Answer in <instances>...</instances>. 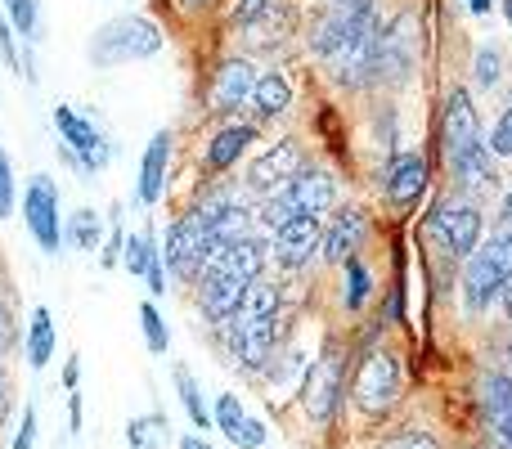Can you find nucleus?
<instances>
[{
    "instance_id": "obj_1",
    "label": "nucleus",
    "mask_w": 512,
    "mask_h": 449,
    "mask_svg": "<svg viewBox=\"0 0 512 449\" xmlns=\"http://www.w3.org/2000/svg\"><path fill=\"white\" fill-rule=\"evenodd\" d=\"M441 149L450 171L463 185H490L495 162H490V144H481V126H477V108H472L468 90H454L445 99V117H441Z\"/></svg>"
},
{
    "instance_id": "obj_2",
    "label": "nucleus",
    "mask_w": 512,
    "mask_h": 449,
    "mask_svg": "<svg viewBox=\"0 0 512 449\" xmlns=\"http://www.w3.org/2000/svg\"><path fill=\"white\" fill-rule=\"evenodd\" d=\"M162 50V27L140 14L108 18L95 36H90V63L95 68H122V63L153 59Z\"/></svg>"
},
{
    "instance_id": "obj_3",
    "label": "nucleus",
    "mask_w": 512,
    "mask_h": 449,
    "mask_svg": "<svg viewBox=\"0 0 512 449\" xmlns=\"http://www.w3.org/2000/svg\"><path fill=\"white\" fill-rule=\"evenodd\" d=\"M400 400V360L387 346H369V351L355 360L351 373V405L360 409L369 423L387 418Z\"/></svg>"
},
{
    "instance_id": "obj_4",
    "label": "nucleus",
    "mask_w": 512,
    "mask_h": 449,
    "mask_svg": "<svg viewBox=\"0 0 512 449\" xmlns=\"http://www.w3.org/2000/svg\"><path fill=\"white\" fill-rule=\"evenodd\" d=\"M346 400V351L342 342H328L319 351V360L306 364V378H301V409L315 427H333L342 414Z\"/></svg>"
},
{
    "instance_id": "obj_5",
    "label": "nucleus",
    "mask_w": 512,
    "mask_h": 449,
    "mask_svg": "<svg viewBox=\"0 0 512 449\" xmlns=\"http://www.w3.org/2000/svg\"><path fill=\"white\" fill-rule=\"evenodd\" d=\"M333 203H337L333 176H328V171H306L301 167L297 180H288L279 194L265 198V207H261L256 221H261L265 229H279V225H288L292 216H324Z\"/></svg>"
},
{
    "instance_id": "obj_6",
    "label": "nucleus",
    "mask_w": 512,
    "mask_h": 449,
    "mask_svg": "<svg viewBox=\"0 0 512 449\" xmlns=\"http://www.w3.org/2000/svg\"><path fill=\"white\" fill-rule=\"evenodd\" d=\"M512 279V225L499 229L490 243H481L468 256V274H463V297L472 310H486Z\"/></svg>"
},
{
    "instance_id": "obj_7",
    "label": "nucleus",
    "mask_w": 512,
    "mask_h": 449,
    "mask_svg": "<svg viewBox=\"0 0 512 449\" xmlns=\"http://www.w3.org/2000/svg\"><path fill=\"white\" fill-rule=\"evenodd\" d=\"M216 238L212 229L198 221L194 212H185L176 225L167 229V247H162V261L171 265V274H176L180 283H198V274H203L207 256H212Z\"/></svg>"
},
{
    "instance_id": "obj_8",
    "label": "nucleus",
    "mask_w": 512,
    "mask_h": 449,
    "mask_svg": "<svg viewBox=\"0 0 512 449\" xmlns=\"http://www.w3.org/2000/svg\"><path fill=\"white\" fill-rule=\"evenodd\" d=\"M54 126H59V135H63V149L77 158V167L81 171H104L108 162H113V144H108V135L99 131L90 117H81L77 108H68V104H59L54 108Z\"/></svg>"
},
{
    "instance_id": "obj_9",
    "label": "nucleus",
    "mask_w": 512,
    "mask_h": 449,
    "mask_svg": "<svg viewBox=\"0 0 512 449\" xmlns=\"http://www.w3.org/2000/svg\"><path fill=\"white\" fill-rule=\"evenodd\" d=\"M23 221H27V234L36 238L45 256H54L63 247V216H59V185L50 176H32L23 194Z\"/></svg>"
},
{
    "instance_id": "obj_10",
    "label": "nucleus",
    "mask_w": 512,
    "mask_h": 449,
    "mask_svg": "<svg viewBox=\"0 0 512 449\" xmlns=\"http://www.w3.org/2000/svg\"><path fill=\"white\" fill-rule=\"evenodd\" d=\"M252 279H239V274H225V270H203L198 274V310H203V319L212 328H221L225 319L239 315L243 306V292H248Z\"/></svg>"
},
{
    "instance_id": "obj_11",
    "label": "nucleus",
    "mask_w": 512,
    "mask_h": 449,
    "mask_svg": "<svg viewBox=\"0 0 512 449\" xmlns=\"http://www.w3.org/2000/svg\"><path fill=\"white\" fill-rule=\"evenodd\" d=\"M319 243H324V225H319V216H292L288 225L274 229L270 256L283 265V270H301V265L315 261Z\"/></svg>"
},
{
    "instance_id": "obj_12",
    "label": "nucleus",
    "mask_w": 512,
    "mask_h": 449,
    "mask_svg": "<svg viewBox=\"0 0 512 449\" xmlns=\"http://www.w3.org/2000/svg\"><path fill=\"white\" fill-rule=\"evenodd\" d=\"M481 427L490 449H512V378L486 373L481 378Z\"/></svg>"
},
{
    "instance_id": "obj_13",
    "label": "nucleus",
    "mask_w": 512,
    "mask_h": 449,
    "mask_svg": "<svg viewBox=\"0 0 512 449\" xmlns=\"http://www.w3.org/2000/svg\"><path fill=\"white\" fill-rule=\"evenodd\" d=\"M306 167V162H301V149L292 140H279V144H270V149L261 153V158L252 162L248 167V189L252 194H279L283 185H288V180H297V171Z\"/></svg>"
},
{
    "instance_id": "obj_14",
    "label": "nucleus",
    "mask_w": 512,
    "mask_h": 449,
    "mask_svg": "<svg viewBox=\"0 0 512 449\" xmlns=\"http://www.w3.org/2000/svg\"><path fill=\"white\" fill-rule=\"evenodd\" d=\"M212 427L225 436L230 445H239V449H261L265 445V423L261 418H252L248 409H243V400L239 396H216V405H212Z\"/></svg>"
},
{
    "instance_id": "obj_15",
    "label": "nucleus",
    "mask_w": 512,
    "mask_h": 449,
    "mask_svg": "<svg viewBox=\"0 0 512 449\" xmlns=\"http://www.w3.org/2000/svg\"><path fill=\"white\" fill-rule=\"evenodd\" d=\"M256 77H261V72H256L248 59H225L221 68H216V77H212V90H207L212 113H234V108L248 104Z\"/></svg>"
},
{
    "instance_id": "obj_16",
    "label": "nucleus",
    "mask_w": 512,
    "mask_h": 449,
    "mask_svg": "<svg viewBox=\"0 0 512 449\" xmlns=\"http://www.w3.org/2000/svg\"><path fill=\"white\" fill-rule=\"evenodd\" d=\"M432 225H436V234L445 238V247H450L454 256H472V252H477V243H481V212L472 203L436 207Z\"/></svg>"
},
{
    "instance_id": "obj_17",
    "label": "nucleus",
    "mask_w": 512,
    "mask_h": 449,
    "mask_svg": "<svg viewBox=\"0 0 512 449\" xmlns=\"http://www.w3.org/2000/svg\"><path fill=\"white\" fill-rule=\"evenodd\" d=\"M364 229H369L364 212H355V207H342V212L333 216V225L324 229V243H319L324 261H328V265L351 261V256L360 252V243H364Z\"/></svg>"
},
{
    "instance_id": "obj_18",
    "label": "nucleus",
    "mask_w": 512,
    "mask_h": 449,
    "mask_svg": "<svg viewBox=\"0 0 512 449\" xmlns=\"http://www.w3.org/2000/svg\"><path fill=\"white\" fill-rule=\"evenodd\" d=\"M423 189H427V162L423 158H396L387 167L382 194H387L391 207H414L418 198H423Z\"/></svg>"
},
{
    "instance_id": "obj_19",
    "label": "nucleus",
    "mask_w": 512,
    "mask_h": 449,
    "mask_svg": "<svg viewBox=\"0 0 512 449\" xmlns=\"http://www.w3.org/2000/svg\"><path fill=\"white\" fill-rule=\"evenodd\" d=\"M167 162H171V131H158L140 158V203L153 207L167 189Z\"/></svg>"
},
{
    "instance_id": "obj_20",
    "label": "nucleus",
    "mask_w": 512,
    "mask_h": 449,
    "mask_svg": "<svg viewBox=\"0 0 512 449\" xmlns=\"http://www.w3.org/2000/svg\"><path fill=\"white\" fill-rule=\"evenodd\" d=\"M252 144H256V126H243V122L225 126V131H216V135H212V144H207V153H203V167L221 176V171H230L234 162H239L243 153L252 149Z\"/></svg>"
},
{
    "instance_id": "obj_21",
    "label": "nucleus",
    "mask_w": 512,
    "mask_h": 449,
    "mask_svg": "<svg viewBox=\"0 0 512 449\" xmlns=\"http://www.w3.org/2000/svg\"><path fill=\"white\" fill-rule=\"evenodd\" d=\"M252 113L261 117V122H270V117H279V113H288V104H292V81L283 77V72H261L256 77V86H252Z\"/></svg>"
},
{
    "instance_id": "obj_22",
    "label": "nucleus",
    "mask_w": 512,
    "mask_h": 449,
    "mask_svg": "<svg viewBox=\"0 0 512 449\" xmlns=\"http://www.w3.org/2000/svg\"><path fill=\"white\" fill-rule=\"evenodd\" d=\"M54 346H59V333H54V315L45 306L32 310V324H27V364L32 369H45L54 360Z\"/></svg>"
},
{
    "instance_id": "obj_23",
    "label": "nucleus",
    "mask_w": 512,
    "mask_h": 449,
    "mask_svg": "<svg viewBox=\"0 0 512 449\" xmlns=\"http://www.w3.org/2000/svg\"><path fill=\"white\" fill-rule=\"evenodd\" d=\"M171 378H176V396H180V405H185V414L194 418L198 432H207V427H212V409H207V400H203V387H198V378L185 369V364H176V369H171Z\"/></svg>"
},
{
    "instance_id": "obj_24",
    "label": "nucleus",
    "mask_w": 512,
    "mask_h": 449,
    "mask_svg": "<svg viewBox=\"0 0 512 449\" xmlns=\"http://www.w3.org/2000/svg\"><path fill=\"white\" fill-rule=\"evenodd\" d=\"M126 441H131V449H162L171 441V427L162 414H140L126 423Z\"/></svg>"
},
{
    "instance_id": "obj_25",
    "label": "nucleus",
    "mask_w": 512,
    "mask_h": 449,
    "mask_svg": "<svg viewBox=\"0 0 512 449\" xmlns=\"http://www.w3.org/2000/svg\"><path fill=\"white\" fill-rule=\"evenodd\" d=\"M99 234H104V225H99V212H90V207H77V212L68 216V243L77 247V252H95Z\"/></svg>"
},
{
    "instance_id": "obj_26",
    "label": "nucleus",
    "mask_w": 512,
    "mask_h": 449,
    "mask_svg": "<svg viewBox=\"0 0 512 449\" xmlns=\"http://www.w3.org/2000/svg\"><path fill=\"white\" fill-rule=\"evenodd\" d=\"M342 270H346V292H342V306H346V310H360L364 301H369V292H373L369 265H364L360 256H351V261H342Z\"/></svg>"
},
{
    "instance_id": "obj_27",
    "label": "nucleus",
    "mask_w": 512,
    "mask_h": 449,
    "mask_svg": "<svg viewBox=\"0 0 512 449\" xmlns=\"http://www.w3.org/2000/svg\"><path fill=\"white\" fill-rule=\"evenodd\" d=\"M140 328H144V346H149L153 355H167L171 351L167 319L158 315V306H153V301H144V306H140Z\"/></svg>"
},
{
    "instance_id": "obj_28",
    "label": "nucleus",
    "mask_w": 512,
    "mask_h": 449,
    "mask_svg": "<svg viewBox=\"0 0 512 449\" xmlns=\"http://www.w3.org/2000/svg\"><path fill=\"white\" fill-rule=\"evenodd\" d=\"M5 18L23 41H36V27H41V14H36V0H5Z\"/></svg>"
},
{
    "instance_id": "obj_29",
    "label": "nucleus",
    "mask_w": 512,
    "mask_h": 449,
    "mask_svg": "<svg viewBox=\"0 0 512 449\" xmlns=\"http://www.w3.org/2000/svg\"><path fill=\"white\" fill-rule=\"evenodd\" d=\"M153 252H158V247H153V234H131V238H126V247H122L126 270L140 274V279H144V270H149Z\"/></svg>"
},
{
    "instance_id": "obj_30",
    "label": "nucleus",
    "mask_w": 512,
    "mask_h": 449,
    "mask_svg": "<svg viewBox=\"0 0 512 449\" xmlns=\"http://www.w3.org/2000/svg\"><path fill=\"white\" fill-rule=\"evenodd\" d=\"M378 449H441V445H436V436L423 432V427H405V432H391Z\"/></svg>"
},
{
    "instance_id": "obj_31",
    "label": "nucleus",
    "mask_w": 512,
    "mask_h": 449,
    "mask_svg": "<svg viewBox=\"0 0 512 449\" xmlns=\"http://www.w3.org/2000/svg\"><path fill=\"white\" fill-rule=\"evenodd\" d=\"M36 432H41V418H36V405H23V414H18V432L9 449H36Z\"/></svg>"
},
{
    "instance_id": "obj_32",
    "label": "nucleus",
    "mask_w": 512,
    "mask_h": 449,
    "mask_svg": "<svg viewBox=\"0 0 512 449\" xmlns=\"http://www.w3.org/2000/svg\"><path fill=\"white\" fill-rule=\"evenodd\" d=\"M9 216H14V162L0 149V221H9Z\"/></svg>"
},
{
    "instance_id": "obj_33",
    "label": "nucleus",
    "mask_w": 512,
    "mask_h": 449,
    "mask_svg": "<svg viewBox=\"0 0 512 449\" xmlns=\"http://www.w3.org/2000/svg\"><path fill=\"white\" fill-rule=\"evenodd\" d=\"M499 63H504V59H499V50H495V45H481V50H477V86H495V81H499Z\"/></svg>"
},
{
    "instance_id": "obj_34",
    "label": "nucleus",
    "mask_w": 512,
    "mask_h": 449,
    "mask_svg": "<svg viewBox=\"0 0 512 449\" xmlns=\"http://www.w3.org/2000/svg\"><path fill=\"white\" fill-rule=\"evenodd\" d=\"M0 59H5L14 72H23V68H27L23 54H18V45H14V27H9V18H0Z\"/></svg>"
},
{
    "instance_id": "obj_35",
    "label": "nucleus",
    "mask_w": 512,
    "mask_h": 449,
    "mask_svg": "<svg viewBox=\"0 0 512 449\" xmlns=\"http://www.w3.org/2000/svg\"><path fill=\"white\" fill-rule=\"evenodd\" d=\"M490 149L499 158H512V108H504V117L495 122V135H490Z\"/></svg>"
},
{
    "instance_id": "obj_36",
    "label": "nucleus",
    "mask_w": 512,
    "mask_h": 449,
    "mask_svg": "<svg viewBox=\"0 0 512 449\" xmlns=\"http://www.w3.org/2000/svg\"><path fill=\"white\" fill-rule=\"evenodd\" d=\"M18 346V328H14V315H9V306L0 301V364H5V355Z\"/></svg>"
},
{
    "instance_id": "obj_37",
    "label": "nucleus",
    "mask_w": 512,
    "mask_h": 449,
    "mask_svg": "<svg viewBox=\"0 0 512 449\" xmlns=\"http://www.w3.org/2000/svg\"><path fill=\"white\" fill-rule=\"evenodd\" d=\"M144 279H149V292H153V297H162V292H167V261H162V252H153V261H149V270H144Z\"/></svg>"
},
{
    "instance_id": "obj_38",
    "label": "nucleus",
    "mask_w": 512,
    "mask_h": 449,
    "mask_svg": "<svg viewBox=\"0 0 512 449\" xmlns=\"http://www.w3.org/2000/svg\"><path fill=\"white\" fill-rule=\"evenodd\" d=\"M265 5H270V0H239V5H234V23H252Z\"/></svg>"
},
{
    "instance_id": "obj_39",
    "label": "nucleus",
    "mask_w": 512,
    "mask_h": 449,
    "mask_svg": "<svg viewBox=\"0 0 512 449\" xmlns=\"http://www.w3.org/2000/svg\"><path fill=\"white\" fill-rule=\"evenodd\" d=\"M81 382V355H72L68 364H63V391H77Z\"/></svg>"
},
{
    "instance_id": "obj_40",
    "label": "nucleus",
    "mask_w": 512,
    "mask_h": 449,
    "mask_svg": "<svg viewBox=\"0 0 512 449\" xmlns=\"http://www.w3.org/2000/svg\"><path fill=\"white\" fill-rule=\"evenodd\" d=\"M68 432L72 436L81 432V396H77V391H68Z\"/></svg>"
},
{
    "instance_id": "obj_41",
    "label": "nucleus",
    "mask_w": 512,
    "mask_h": 449,
    "mask_svg": "<svg viewBox=\"0 0 512 449\" xmlns=\"http://www.w3.org/2000/svg\"><path fill=\"white\" fill-rule=\"evenodd\" d=\"M5 418H9V373L0 364V427H5Z\"/></svg>"
},
{
    "instance_id": "obj_42",
    "label": "nucleus",
    "mask_w": 512,
    "mask_h": 449,
    "mask_svg": "<svg viewBox=\"0 0 512 449\" xmlns=\"http://www.w3.org/2000/svg\"><path fill=\"white\" fill-rule=\"evenodd\" d=\"M180 449H216V445L203 441V436H180Z\"/></svg>"
},
{
    "instance_id": "obj_43",
    "label": "nucleus",
    "mask_w": 512,
    "mask_h": 449,
    "mask_svg": "<svg viewBox=\"0 0 512 449\" xmlns=\"http://www.w3.org/2000/svg\"><path fill=\"white\" fill-rule=\"evenodd\" d=\"M499 221H504V225H512V194L504 198V207H499Z\"/></svg>"
},
{
    "instance_id": "obj_44",
    "label": "nucleus",
    "mask_w": 512,
    "mask_h": 449,
    "mask_svg": "<svg viewBox=\"0 0 512 449\" xmlns=\"http://www.w3.org/2000/svg\"><path fill=\"white\" fill-rule=\"evenodd\" d=\"M468 5H472V14H486V9H490V0H468Z\"/></svg>"
},
{
    "instance_id": "obj_45",
    "label": "nucleus",
    "mask_w": 512,
    "mask_h": 449,
    "mask_svg": "<svg viewBox=\"0 0 512 449\" xmlns=\"http://www.w3.org/2000/svg\"><path fill=\"white\" fill-rule=\"evenodd\" d=\"M504 306H508V315H512V279H508V288H504Z\"/></svg>"
},
{
    "instance_id": "obj_46",
    "label": "nucleus",
    "mask_w": 512,
    "mask_h": 449,
    "mask_svg": "<svg viewBox=\"0 0 512 449\" xmlns=\"http://www.w3.org/2000/svg\"><path fill=\"white\" fill-rule=\"evenodd\" d=\"M504 9H508V23H512V0H504Z\"/></svg>"
},
{
    "instance_id": "obj_47",
    "label": "nucleus",
    "mask_w": 512,
    "mask_h": 449,
    "mask_svg": "<svg viewBox=\"0 0 512 449\" xmlns=\"http://www.w3.org/2000/svg\"><path fill=\"white\" fill-rule=\"evenodd\" d=\"M189 5H212V0H189Z\"/></svg>"
},
{
    "instance_id": "obj_48",
    "label": "nucleus",
    "mask_w": 512,
    "mask_h": 449,
    "mask_svg": "<svg viewBox=\"0 0 512 449\" xmlns=\"http://www.w3.org/2000/svg\"><path fill=\"white\" fill-rule=\"evenodd\" d=\"M324 5H328V0H324Z\"/></svg>"
}]
</instances>
